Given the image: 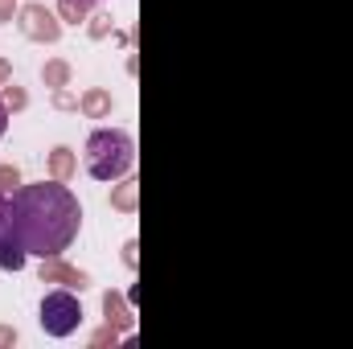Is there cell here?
I'll return each instance as SVG.
<instances>
[{
    "label": "cell",
    "mask_w": 353,
    "mask_h": 349,
    "mask_svg": "<svg viewBox=\"0 0 353 349\" xmlns=\"http://www.w3.org/2000/svg\"><path fill=\"white\" fill-rule=\"evenodd\" d=\"M17 29L25 41H37V46H58L62 41V17L58 8L41 4V0H29L17 8Z\"/></svg>",
    "instance_id": "277c9868"
},
{
    "label": "cell",
    "mask_w": 353,
    "mask_h": 349,
    "mask_svg": "<svg viewBox=\"0 0 353 349\" xmlns=\"http://www.w3.org/2000/svg\"><path fill=\"white\" fill-rule=\"evenodd\" d=\"M111 33H115L111 12H90V17H87V37H90V41H103V37H111Z\"/></svg>",
    "instance_id": "4fadbf2b"
},
{
    "label": "cell",
    "mask_w": 353,
    "mask_h": 349,
    "mask_svg": "<svg viewBox=\"0 0 353 349\" xmlns=\"http://www.w3.org/2000/svg\"><path fill=\"white\" fill-rule=\"evenodd\" d=\"M111 210H119V214H136V210H140V181L123 177V181L111 189Z\"/></svg>",
    "instance_id": "9c48e42d"
},
{
    "label": "cell",
    "mask_w": 353,
    "mask_h": 349,
    "mask_svg": "<svg viewBox=\"0 0 353 349\" xmlns=\"http://www.w3.org/2000/svg\"><path fill=\"white\" fill-rule=\"evenodd\" d=\"M83 230V201L66 181H37L12 193V235L37 259L62 255Z\"/></svg>",
    "instance_id": "6da1fadb"
},
{
    "label": "cell",
    "mask_w": 353,
    "mask_h": 349,
    "mask_svg": "<svg viewBox=\"0 0 353 349\" xmlns=\"http://www.w3.org/2000/svg\"><path fill=\"white\" fill-rule=\"evenodd\" d=\"M21 185H25V177L17 165H0V193H17Z\"/></svg>",
    "instance_id": "2e32d148"
},
{
    "label": "cell",
    "mask_w": 353,
    "mask_h": 349,
    "mask_svg": "<svg viewBox=\"0 0 353 349\" xmlns=\"http://www.w3.org/2000/svg\"><path fill=\"white\" fill-rule=\"evenodd\" d=\"M12 235V193H0V239Z\"/></svg>",
    "instance_id": "e0dca14e"
},
{
    "label": "cell",
    "mask_w": 353,
    "mask_h": 349,
    "mask_svg": "<svg viewBox=\"0 0 353 349\" xmlns=\"http://www.w3.org/2000/svg\"><path fill=\"white\" fill-rule=\"evenodd\" d=\"M119 341H123V333H119L115 325H107V321H103V329H94V333H90V349H107V346L115 349Z\"/></svg>",
    "instance_id": "9a60e30c"
},
{
    "label": "cell",
    "mask_w": 353,
    "mask_h": 349,
    "mask_svg": "<svg viewBox=\"0 0 353 349\" xmlns=\"http://www.w3.org/2000/svg\"><path fill=\"white\" fill-rule=\"evenodd\" d=\"M46 169H50V177L54 181H74V173H79V152L70 148V144H58V148H50V157H46Z\"/></svg>",
    "instance_id": "52a82bcc"
},
{
    "label": "cell",
    "mask_w": 353,
    "mask_h": 349,
    "mask_svg": "<svg viewBox=\"0 0 353 349\" xmlns=\"http://www.w3.org/2000/svg\"><path fill=\"white\" fill-rule=\"evenodd\" d=\"M79 111H83L87 119H107V115L115 111V99H111L107 87H87L79 94Z\"/></svg>",
    "instance_id": "ba28073f"
},
{
    "label": "cell",
    "mask_w": 353,
    "mask_h": 349,
    "mask_svg": "<svg viewBox=\"0 0 353 349\" xmlns=\"http://www.w3.org/2000/svg\"><path fill=\"white\" fill-rule=\"evenodd\" d=\"M50 103H54L58 111H79V94H70V87H58L50 94Z\"/></svg>",
    "instance_id": "ac0fdd59"
},
{
    "label": "cell",
    "mask_w": 353,
    "mask_h": 349,
    "mask_svg": "<svg viewBox=\"0 0 353 349\" xmlns=\"http://www.w3.org/2000/svg\"><path fill=\"white\" fill-rule=\"evenodd\" d=\"M87 173L94 181H119L136 165V140L123 128H94L87 136Z\"/></svg>",
    "instance_id": "7a4b0ae2"
},
{
    "label": "cell",
    "mask_w": 353,
    "mask_h": 349,
    "mask_svg": "<svg viewBox=\"0 0 353 349\" xmlns=\"http://www.w3.org/2000/svg\"><path fill=\"white\" fill-rule=\"evenodd\" d=\"M17 8H21V0H0V25H12Z\"/></svg>",
    "instance_id": "ffe728a7"
},
{
    "label": "cell",
    "mask_w": 353,
    "mask_h": 349,
    "mask_svg": "<svg viewBox=\"0 0 353 349\" xmlns=\"http://www.w3.org/2000/svg\"><path fill=\"white\" fill-rule=\"evenodd\" d=\"M103 321H107V325H115L123 337L136 329V312H132V304H128V296H123V292H115V288H107V292H103Z\"/></svg>",
    "instance_id": "8992f818"
},
{
    "label": "cell",
    "mask_w": 353,
    "mask_h": 349,
    "mask_svg": "<svg viewBox=\"0 0 353 349\" xmlns=\"http://www.w3.org/2000/svg\"><path fill=\"white\" fill-rule=\"evenodd\" d=\"M37 279H41V283H54V288H70V292H87V288H90V271H83V267H70L62 255L41 259V267H37Z\"/></svg>",
    "instance_id": "5b68a950"
},
{
    "label": "cell",
    "mask_w": 353,
    "mask_h": 349,
    "mask_svg": "<svg viewBox=\"0 0 353 349\" xmlns=\"http://www.w3.org/2000/svg\"><path fill=\"white\" fill-rule=\"evenodd\" d=\"M8 115H12V111H8L4 99H0V140H4V132H8Z\"/></svg>",
    "instance_id": "603a6c76"
},
{
    "label": "cell",
    "mask_w": 353,
    "mask_h": 349,
    "mask_svg": "<svg viewBox=\"0 0 353 349\" xmlns=\"http://www.w3.org/2000/svg\"><path fill=\"white\" fill-rule=\"evenodd\" d=\"M17 346V329L12 325H0V349H12Z\"/></svg>",
    "instance_id": "44dd1931"
},
{
    "label": "cell",
    "mask_w": 353,
    "mask_h": 349,
    "mask_svg": "<svg viewBox=\"0 0 353 349\" xmlns=\"http://www.w3.org/2000/svg\"><path fill=\"white\" fill-rule=\"evenodd\" d=\"M83 300L70 292V288H58V292H46L41 308H37V325L50 333V337H70L83 329Z\"/></svg>",
    "instance_id": "3957f363"
},
{
    "label": "cell",
    "mask_w": 353,
    "mask_h": 349,
    "mask_svg": "<svg viewBox=\"0 0 353 349\" xmlns=\"http://www.w3.org/2000/svg\"><path fill=\"white\" fill-rule=\"evenodd\" d=\"M87 4H90V8H94V4H99V0H87Z\"/></svg>",
    "instance_id": "cb8c5ba5"
},
{
    "label": "cell",
    "mask_w": 353,
    "mask_h": 349,
    "mask_svg": "<svg viewBox=\"0 0 353 349\" xmlns=\"http://www.w3.org/2000/svg\"><path fill=\"white\" fill-rule=\"evenodd\" d=\"M54 8H58V17H62V25H87V17L94 12V8H90L87 0H58Z\"/></svg>",
    "instance_id": "7c38bea8"
},
{
    "label": "cell",
    "mask_w": 353,
    "mask_h": 349,
    "mask_svg": "<svg viewBox=\"0 0 353 349\" xmlns=\"http://www.w3.org/2000/svg\"><path fill=\"white\" fill-rule=\"evenodd\" d=\"M123 267H128V271H136V267H140V243H136V239H128V243H123Z\"/></svg>",
    "instance_id": "d6986e66"
},
{
    "label": "cell",
    "mask_w": 353,
    "mask_h": 349,
    "mask_svg": "<svg viewBox=\"0 0 353 349\" xmlns=\"http://www.w3.org/2000/svg\"><path fill=\"white\" fill-rule=\"evenodd\" d=\"M0 99H4L8 111H25V107H29V90L17 87V83H4V87H0Z\"/></svg>",
    "instance_id": "5bb4252c"
},
{
    "label": "cell",
    "mask_w": 353,
    "mask_h": 349,
    "mask_svg": "<svg viewBox=\"0 0 353 349\" xmlns=\"http://www.w3.org/2000/svg\"><path fill=\"white\" fill-rule=\"evenodd\" d=\"M4 83H12V62H8V58H0V87H4Z\"/></svg>",
    "instance_id": "7402d4cb"
},
{
    "label": "cell",
    "mask_w": 353,
    "mask_h": 349,
    "mask_svg": "<svg viewBox=\"0 0 353 349\" xmlns=\"http://www.w3.org/2000/svg\"><path fill=\"white\" fill-rule=\"evenodd\" d=\"M25 263H29V251L21 247L17 235L0 239V271H25Z\"/></svg>",
    "instance_id": "8fae6325"
},
{
    "label": "cell",
    "mask_w": 353,
    "mask_h": 349,
    "mask_svg": "<svg viewBox=\"0 0 353 349\" xmlns=\"http://www.w3.org/2000/svg\"><path fill=\"white\" fill-rule=\"evenodd\" d=\"M70 79H74V66H70L66 58H46V62H41V83L50 90L70 87Z\"/></svg>",
    "instance_id": "30bf717a"
}]
</instances>
